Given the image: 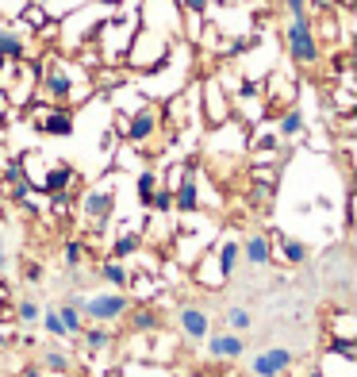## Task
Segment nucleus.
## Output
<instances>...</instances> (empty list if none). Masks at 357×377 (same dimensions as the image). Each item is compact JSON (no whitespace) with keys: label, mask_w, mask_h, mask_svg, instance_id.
I'll list each match as a JSON object with an SVG mask.
<instances>
[{"label":"nucleus","mask_w":357,"mask_h":377,"mask_svg":"<svg viewBox=\"0 0 357 377\" xmlns=\"http://www.w3.org/2000/svg\"><path fill=\"white\" fill-rule=\"evenodd\" d=\"M39 300H31V297H23V300H16V304H12V316L20 319V323H35V319H39Z\"/></svg>","instance_id":"b1692460"},{"label":"nucleus","mask_w":357,"mask_h":377,"mask_svg":"<svg viewBox=\"0 0 357 377\" xmlns=\"http://www.w3.org/2000/svg\"><path fill=\"white\" fill-rule=\"evenodd\" d=\"M269 239H273V247L280 251V258L288 262V266H299V262H308V247H304L299 239H288V235H280V231H273Z\"/></svg>","instance_id":"dca6fc26"},{"label":"nucleus","mask_w":357,"mask_h":377,"mask_svg":"<svg viewBox=\"0 0 357 377\" xmlns=\"http://www.w3.org/2000/svg\"><path fill=\"white\" fill-rule=\"evenodd\" d=\"M181 8L188 12V16H196V20H200L204 12L212 8V0H181Z\"/></svg>","instance_id":"cd10ccee"},{"label":"nucleus","mask_w":357,"mask_h":377,"mask_svg":"<svg viewBox=\"0 0 357 377\" xmlns=\"http://www.w3.org/2000/svg\"><path fill=\"white\" fill-rule=\"evenodd\" d=\"M85 258H88V247H85V242H81V239H66V266H69V270H77Z\"/></svg>","instance_id":"a878e982"},{"label":"nucleus","mask_w":357,"mask_h":377,"mask_svg":"<svg viewBox=\"0 0 357 377\" xmlns=\"http://www.w3.org/2000/svg\"><path fill=\"white\" fill-rule=\"evenodd\" d=\"M81 343H85L93 354H100V350H112L116 347V339H119V331H112L108 323H93V328H81Z\"/></svg>","instance_id":"4468645a"},{"label":"nucleus","mask_w":357,"mask_h":377,"mask_svg":"<svg viewBox=\"0 0 357 377\" xmlns=\"http://www.w3.org/2000/svg\"><path fill=\"white\" fill-rule=\"evenodd\" d=\"M146 208H154L158 216H169V212H173V189L158 185L154 193H150V204H146Z\"/></svg>","instance_id":"5701e85b"},{"label":"nucleus","mask_w":357,"mask_h":377,"mask_svg":"<svg viewBox=\"0 0 357 377\" xmlns=\"http://www.w3.org/2000/svg\"><path fill=\"white\" fill-rule=\"evenodd\" d=\"M208 354L215 358V362H238L242 354H246V339L238 335V331L231 328H219V331H208Z\"/></svg>","instance_id":"423d86ee"},{"label":"nucleus","mask_w":357,"mask_h":377,"mask_svg":"<svg viewBox=\"0 0 357 377\" xmlns=\"http://www.w3.org/2000/svg\"><path fill=\"white\" fill-rule=\"evenodd\" d=\"M31 124L39 127L42 135H58V139L73 135V112H69L66 104H42V108H35V112H31Z\"/></svg>","instance_id":"20e7f679"},{"label":"nucleus","mask_w":357,"mask_h":377,"mask_svg":"<svg viewBox=\"0 0 357 377\" xmlns=\"http://www.w3.org/2000/svg\"><path fill=\"white\" fill-rule=\"evenodd\" d=\"M108 377H127V366H123V362H119V366H112V369H108Z\"/></svg>","instance_id":"2f4dec72"},{"label":"nucleus","mask_w":357,"mask_h":377,"mask_svg":"<svg viewBox=\"0 0 357 377\" xmlns=\"http://www.w3.org/2000/svg\"><path fill=\"white\" fill-rule=\"evenodd\" d=\"M304 135V112L299 108H284L280 112V139H299Z\"/></svg>","instance_id":"aec40b11"},{"label":"nucleus","mask_w":357,"mask_h":377,"mask_svg":"<svg viewBox=\"0 0 357 377\" xmlns=\"http://www.w3.org/2000/svg\"><path fill=\"white\" fill-rule=\"evenodd\" d=\"M42 366L54 369V374H62V369H69V358L62 354V350H47V354H42Z\"/></svg>","instance_id":"bb28decb"},{"label":"nucleus","mask_w":357,"mask_h":377,"mask_svg":"<svg viewBox=\"0 0 357 377\" xmlns=\"http://www.w3.org/2000/svg\"><path fill=\"white\" fill-rule=\"evenodd\" d=\"M23 277H27L31 285H39V281H42V266H39V262H27V266H23Z\"/></svg>","instance_id":"c85d7f7f"},{"label":"nucleus","mask_w":357,"mask_h":377,"mask_svg":"<svg viewBox=\"0 0 357 377\" xmlns=\"http://www.w3.org/2000/svg\"><path fill=\"white\" fill-rule=\"evenodd\" d=\"M238 258H242V242H238V235H234V231H227V235H223V242H219V262H215V266H219V273L227 281L234 277Z\"/></svg>","instance_id":"2eb2a0df"},{"label":"nucleus","mask_w":357,"mask_h":377,"mask_svg":"<svg viewBox=\"0 0 357 377\" xmlns=\"http://www.w3.org/2000/svg\"><path fill=\"white\" fill-rule=\"evenodd\" d=\"M0 62H4V58H0Z\"/></svg>","instance_id":"4c0bfd02"},{"label":"nucleus","mask_w":357,"mask_h":377,"mask_svg":"<svg viewBox=\"0 0 357 377\" xmlns=\"http://www.w3.org/2000/svg\"><path fill=\"white\" fill-rule=\"evenodd\" d=\"M250 323H254V316H250V308H242V304H231V308H227V328L231 331H250Z\"/></svg>","instance_id":"4be33fe9"},{"label":"nucleus","mask_w":357,"mask_h":377,"mask_svg":"<svg viewBox=\"0 0 357 377\" xmlns=\"http://www.w3.org/2000/svg\"><path fill=\"white\" fill-rule=\"evenodd\" d=\"M20 377H42V374H39V366H27V369H23Z\"/></svg>","instance_id":"473e14b6"},{"label":"nucleus","mask_w":357,"mask_h":377,"mask_svg":"<svg viewBox=\"0 0 357 377\" xmlns=\"http://www.w3.org/2000/svg\"><path fill=\"white\" fill-rule=\"evenodd\" d=\"M242 258L250 262V266H258V270H265L273 262V239L265 231H254L242 239Z\"/></svg>","instance_id":"9d476101"},{"label":"nucleus","mask_w":357,"mask_h":377,"mask_svg":"<svg viewBox=\"0 0 357 377\" xmlns=\"http://www.w3.org/2000/svg\"><path fill=\"white\" fill-rule=\"evenodd\" d=\"M58 377H81V374H73V369H62V374Z\"/></svg>","instance_id":"f704fd0d"},{"label":"nucleus","mask_w":357,"mask_h":377,"mask_svg":"<svg viewBox=\"0 0 357 377\" xmlns=\"http://www.w3.org/2000/svg\"><path fill=\"white\" fill-rule=\"evenodd\" d=\"M97 4H104V8H119L123 0H97Z\"/></svg>","instance_id":"72a5a7b5"},{"label":"nucleus","mask_w":357,"mask_h":377,"mask_svg":"<svg viewBox=\"0 0 357 377\" xmlns=\"http://www.w3.org/2000/svg\"><path fill=\"white\" fill-rule=\"evenodd\" d=\"M100 281H104L108 289H127V281H131V270H127L123 262L119 258H112V262H104V266H100Z\"/></svg>","instance_id":"f3484780"},{"label":"nucleus","mask_w":357,"mask_h":377,"mask_svg":"<svg viewBox=\"0 0 357 377\" xmlns=\"http://www.w3.org/2000/svg\"><path fill=\"white\" fill-rule=\"evenodd\" d=\"M127 328H131V335H154L158 328H162V312L154 308V304H143L138 300V308H127Z\"/></svg>","instance_id":"1a4fd4ad"},{"label":"nucleus","mask_w":357,"mask_h":377,"mask_svg":"<svg viewBox=\"0 0 357 377\" xmlns=\"http://www.w3.org/2000/svg\"><path fill=\"white\" fill-rule=\"evenodd\" d=\"M39 319H42V331H47L50 339H66V328H62L58 308H42V312H39Z\"/></svg>","instance_id":"393cba45"},{"label":"nucleus","mask_w":357,"mask_h":377,"mask_svg":"<svg viewBox=\"0 0 357 377\" xmlns=\"http://www.w3.org/2000/svg\"><path fill=\"white\" fill-rule=\"evenodd\" d=\"M284 50H288V58L296 62L299 69H315L319 58H323V50H319V39H315V20L308 16H288L284 23Z\"/></svg>","instance_id":"f257e3e1"},{"label":"nucleus","mask_w":357,"mask_h":377,"mask_svg":"<svg viewBox=\"0 0 357 377\" xmlns=\"http://www.w3.org/2000/svg\"><path fill=\"white\" fill-rule=\"evenodd\" d=\"M112 208H116V189H93V193L81 201V216L93 223H104L108 216H112Z\"/></svg>","instance_id":"6e6552de"},{"label":"nucleus","mask_w":357,"mask_h":377,"mask_svg":"<svg viewBox=\"0 0 357 377\" xmlns=\"http://www.w3.org/2000/svg\"><path fill=\"white\" fill-rule=\"evenodd\" d=\"M73 177H77V174H73V165H50V170H47V174H42V177H35V189H42V193H66V189H69V185H73Z\"/></svg>","instance_id":"9b49d317"},{"label":"nucleus","mask_w":357,"mask_h":377,"mask_svg":"<svg viewBox=\"0 0 357 377\" xmlns=\"http://www.w3.org/2000/svg\"><path fill=\"white\" fill-rule=\"evenodd\" d=\"M143 251V235L138 231H123V235H116V242H112V258H131V254H138Z\"/></svg>","instance_id":"a211bd4d"},{"label":"nucleus","mask_w":357,"mask_h":377,"mask_svg":"<svg viewBox=\"0 0 357 377\" xmlns=\"http://www.w3.org/2000/svg\"><path fill=\"white\" fill-rule=\"evenodd\" d=\"M158 189V170H138V177H135V193H138V204H150V193Z\"/></svg>","instance_id":"412c9836"},{"label":"nucleus","mask_w":357,"mask_h":377,"mask_svg":"<svg viewBox=\"0 0 357 377\" xmlns=\"http://www.w3.org/2000/svg\"><path fill=\"white\" fill-rule=\"evenodd\" d=\"M204 100H208V124H212V127H223V124H227V116H231V104H227V97H223L219 81H208V85H204Z\"/></svg>","instance_id":"ddd939ff"},{"label":"nucleus","mask_w":357,"mask_h":377,"mask_svg":"<svg viewBox=\"0 0 357 377\" xmlns=\"http://www.w3.org/2000/svg\"><path fill=\"white\" fill-rule=\"evenodd\" d=\"M284 12L288 16H308V0H284Z\"/></svg>","instance_id":"c756f323"},{"label":"nucleus","mask_w":357,"mask_h":377,"mask_svg":"<svg viewBox=\"0 0 357 377\" xmlns=\"http://www.w3.org/2000/svg\"><path fill=\"white\" fill-rule=\"evenodd\" d=\"M12 339H16V335H12V328H8V323H0V343H12Z\"/></svg>","instance_id":"7c9ffc66"},{"label":"nucleus","mask_w":357,"mask_h":377,"mask_svg":"<svg viewBox=\"0 0 357 377\" xmlns=\"http://www.w3.org/2000/svg\"><path fill=\"white\" fill-rule=\"evenodd\" d=\"M158 131H162V116H158V108L154 104H138L135 116H123V135L127 143H135V146H146V143H154Z\"/></svg>","instance_id":"7ed1b4c3"},{"label":"nucleus","mask_w":357,"mask_h":377,"mask_svg":"<svg viewBox=\"0 0 357 377\" xmlns=\"http://www.w3.org/2000/svg\"><path fill=\"white\" fill-rule=\"evenodd\" d=\"M0 58H4V62L31 58V54H27V39L20 35V27H8V23H0Z\"/></svg>","instance_id":"f8f14e48"},{"label":"nucleus","mask_w":357,"mask_h":377,"mask_svg":"<svg viewBox=\"0 0 357 377\" xmlns=\"http://www.w3.org/2000/svg\"><path fill=\"white\" fill-rule=\"evenodd\" d=\"M292 366H296V354H292L288 347H269V350H258V354L250 358L254 377H280V374H288Z\"/></svg>","instance_id":"39448f33"},{"label":"nucleus","mask_w":357,"mask_h":377,"mask_svg":"<svg viewBox=\"0 0 357 377\" xmlns=\"http://www.w3.org/2000/svg\"><path fill=\"white\" fill-rule=\"evenodd\" d=\"M177 328H181V335L188 339V343H204L208 331H212V319H208L204 304H181V312H177Z\"/></svg>","instance_id":"0eeeda50"},{"label":"nucleus","mask_w":357,"mask_h":377,"mask_svg":"<svg viewBox=\"0 0 357 377\" xmlns=\"http://www.w3.org/2000/svg\"><path fill=\"white\" fill-rule=\"evenodd\" d=\"M58 316H62V328H66V339L69 335H73V339H77L81 335V328H85V323H81V312H77V304H73V300H62V304H58Z\"/></svg>","instance_id":"6ab92c4d"},{"label":"nucleus","mask_w":357,"mask_h":377,"mask_svg":"<svg viewBox=\"0 0 357 377\" xmlns=\"http://www.w3.org/2000/svg\"><path fill=\"white\" fill-rule=\"evenodd\" d=\"M308 377H327V374H323V369H311V374Z\"/></svg>","instance_id":"c9c22d12"},{"label":"nucleus","mask_w":357,"mask_h":377,"mask_svg":"<svg viewBox=\"0 0 357 377\" xmlns=\"http://www.w3.org/2000/svg\"><path fill=\"white\" fill-rule=\"evenodd\" d=\"M27 4H50V0H27Z\"/></svg>","instance_id":"e433bc0d"},{"label":"nucleus","mask_w":357,"mask_h":377,"mask_svg":"<svg viewBox=\"0 0 357 377\" xmlns=\"http://www.w3.org/2000/svg\"><path fill=\"white\" fill-rule=\"evenodd\" d=\"M73 304H77V312L85 319H93V323H116V319H123V312L131 308V297H127L123 289H104L97 293V297H69Z\"/></svg>","instance_id":"f03ea898"}]
</instances>
